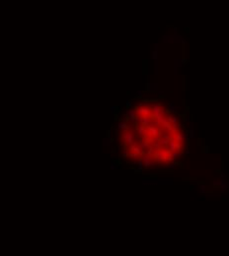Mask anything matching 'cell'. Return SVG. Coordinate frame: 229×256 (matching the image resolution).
<instances>
[{"label": "cell", "mask_w": 229, "mask_h": 256, "mask_svg": "<svg viewBox=\"0 0 229 256\" xmlns=\"http://www.w3.org/2000/svg\"><path fill=\"white\" fill-rule=\"evenodd\" d=\"M142 161H143V166L145 169H149L152 168L153 166L156 165V160L154 156H150V155H145L142 157Z\"/></svg>", "instance_id": "obj_1"}, {"label": "cell", "mask_w": 229, "mask_h": 256, "mask_svg": "<svg viewBox=\"0 0 229 256\" xmlns=\"http://www.w3.org/2000/svg\"><path fill=\"white\" fill-rule=\"evenodd\" d=\"M124 140H125V142H126L129 146L134 144V143H135V142H134V134H133L132 132H129V131L125 132V133H124Z\"/></svg>", "instance_id": "obj_2"}, {"label": "cell", "mask_w": 229, "mask_h": 256, "mask_svg": "<svg viewBox=\"0 0 229 256\" xmlns=\"http://www.w3.org/2000/svg\"><path fill=\"white\" fill-rule=\"evenodd\" d=\"M139 146L143 149V151H146L150 146H149V143L147 142V141H145V140H140L139 141Z\"/></svg>", "instance_id": "obj_3"}, {"label": "cell", "mask_w": 229, "mask_h": 256, "mask_svg": "<svg viewBox=\"0 0 229 256\" xmlns=\"http://www.w3.org/2000/svg\"><path fill=\"white\" fill-rule=\"evenodd\" d=\"M145 125L144 124H142V123H140L139 125L137 126V131H138V134L139 135H143V133H144V130H145Z\"/></svg>", "instance_id": "obj_4"}, {"label": "cell", "mask_w": 229, "mask_h": 256, "mask_svg": "<svg viewBox=\"0 0 229 256\" xmlns=\"http://www.w3.org/2000/svg\"><path fill=\"white\" fill-rule=\"evenodd\" d=\"M131 104H132V101H131V100H128V101H127V103H126L127 108L129 109V108L131 106Z\"/></svg>", "instance_id": "obj_5"}, {"label": "cell", "mask_w": 229, "mask_h": 256, "mask_svg": "<svg viewBox=\"0 0 229 256\" xmlns=\"http://www.w3.org/2000/svg\"><path fill=\"white\" fill-rule=\"evenodd\" d=\"M116 169H118L117 164H115L114 162H112V164H111V170H116Z\"/></svg>", "instance_id": "obj_6"}, {"label": "cell", "mask_w": 229, "mask_h": 256, "mask_svg": "<svg viewBox=\"0 0 229 256\" xmlns=\"http://www.w3.org/2000/svg\"><path fill=\"white\" fill-rule=\"evenodd\" d=\"M117 109H118V106H112V107H111V112L114 113V112L117 111Z\"/></svg>", "instance_id": "obj_7"}, {"label": "cell", "mask_w": 229, "mask_h": 256, "mask_svg": "<svg viewBox=\"0 0 229 256\" xmlns=\"http://www.w3.org/2000/svg\"><path fill=\"white\" fill-rule=\"evenodd\" d=\"M156 57H157V52H156V51H154V52H153V58H154V59H156Z\"/></svg>", "instance_id": "obj_8"}, {"label": "cell", "mask_w": 229, "mask_h": 256, "mask_svg": "<svg viewBox=\"0 0 229 256\" xmlns=\"http://www.w3.org/2000/svg\"><path fill=\"white\" fill-rule=\"evenodd\" d=\"M137 95L139 96V97H141V91H138V92H137Z\"/></svg>", "instance_id": "obj_9"}]
</instances>
